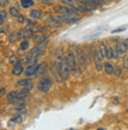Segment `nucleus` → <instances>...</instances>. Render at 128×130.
<instances>
[{"instance_id": "1", "label": "nucleus", "mask_w": 128, "mask_h": 130, "mask_svg": "<svg viewBox=\"0 0 128 130\" xmlns=\"http://www.w3.org/2000/svg\"><path fill=\"white\" fill-rule=\"evenodd\" d=\"M62 60H63L62 56H57L56 59H55V63H53V65H52V68H51V73H52V76H53V79H55L58 84H61V83L64 80L63 77H62V73H61Z\"/></svg>"}, {"instance_id": "2", "label": "nucleus", "mask_w": 128, "mask_h": 130, "mask_svg": "<svg viewBox=\"0 0 128 130\" xmlns=\"http://www.w3.org/2000/svg\"><path fill=\"white\" fill-rule=\"evenodd\" d=\"M64 58L66 59V62H68V64H69L70 70H71V73L75 75V76H77L78 75V71H80V68H78V63H77L76 53H75L74 51H68Z\"/></svg>"}, {"instance_id": "3", "label": "nucleus", "mask_w": 128, "mask_h": 130, "mask_svg": "<svg viewBox=\"0 0 128 130\" xmlns=\"http://www.w3.org/2000/svg\"><path fill=\"white\" fill-rule=\"evenodd\" d=\"M51 86H52V78L51 77H49V76H46V77H44V78L40 79V80L38 82V84H37V89H38L39 92L46 93V92L50 91Z\"/></svg>"}, {"instance_id": "4", "label": "nucleus", "mask_w": 128, "mask_h": 130, "mask_svg": "<svg viewBox=\"0 0 128 130\" xmlns=\"http://www.w3.org/2000/svg\"><path fill=\"white\" fill-rule=\"evenodd\" d=\"M75 53H76V58H77V63H78L80 71L82 72L87 68V64H88V60L86 58V53H84V48L77 47L75 50Z\"/></svg>"}, {"instance_id": "5", "label": "nucleus", "mask_w": 128, "mask_h": 130, "mask_svg": "<svg viewBox=\"0 0 128 130\" xmlns=\"http://www.w3.org/2000/svg\"><path fill=\"white\" fill-rule=\"evenodd\" d=\"M53 12L56 14H61V15H68V14H75L77 11L62 4V5H57V6L53 7Z\"/></svg>"}, {"instance_id": "6", "label": "nucleus", "mask_w": 128, "mask_h": 130, "mask_svg": "<svg viewBox=\"0 0 128 130\" xmlns=\"http://www.w3.org/2000/svg\"><path fill=\"white\" fill-rule=\"evenodd\" d=\"M61 73H62V77H63L64 80H66V79L69 78L70 73H71L70 66H69V64H68V62H66L65 58H63V60H62V65H61Z\"/></svg>"}, {"instance_id": "7", "label": "nucleus", "mask_w": 128, "mask_h": 130, "mask_svg": "<svg viewBox=\"0 0 128 130\" xmlns=\"http://www.w3.org/2000/svg\"><path fill=\"white\" fill-rule=\"evenodd\" d=\"M115 48H116V51H118V53H119L120 57H123V56L127 53V51H128V47H127V45L125 44V41H120V40L116 41V44H115Z\"/></svg>"}, {"instance_id": "8", "label": "nucleus", "mask_w": 128, "mask_h": 130, "mask_svg": "<svg viewBox=\"0 0 128 130\" xmlns=\"http://www.w3.org/2000/svg\"><path fill=\"white\" fill-rule=\"evenodd\" d=\"M106 58L107 59H119L120 56H119V53L115 47L108 46L107 50H106Z\"/></svg>"}, {"instance_id": "9", "label": "nucleus", "mask_w": 128, "mask_h": 130, "mask_svg": "<svg viewBox=\"0 0 128 130\" xmlns=\"http://www.w3.org/2000/svg\"><path fill=\"white\" fill-rule=\"evenodd\" d=\"M32 88H33L32 84H29V85H26V86H23V88L18 91V99H19V101H20V99H24L25 97L29 95V92L31 91Z\"/></svg>"}, {"instance_id": "10", "label": "nucleus", "mask_w": 128, "mask_h": 130, "mask_svg": "<svg viewBox=\"0 0 128 130\" xmlns=\"http://www.w3.org/2000/svg\"><path fill=\"white\" fill-rule=\"evenodd\" d=\"M33 37V34H32L31 31H29L26 28L24 30H20V31L17 32V38L19 40H23V39H30V38Z\"/></svg>"}, {"instance_id": "11", "label": "nucleus", "mask_w": 128, "mask_h": 130, "mask_svg": "<svg viewBox=\"0 0 128 130\" xmlns=\"http://www.w3.org/2000/svg\"><path fill=\"white\" fill-rule=\"evenodd\" d=\"M6 101H7V103H10V104H14V103H17L18 101H19V99H18V91L12 90V91H10V92H7Z\"/></svg>"}, {"instance_id": "12", "label": "nucleus", "mask_w": 128, "mask_h": 130, "mask_svg": "<svg viewBox=\"0 0 128 130\" xmlns=\"http://www.w3.org/2000/svg\"><path fill=\"white\" fill-rule=\"evenodd\" d=\"M32 40L35 41L36 44H40V43H45V41H48L49 37H48V34H45V33H37V34H33Z\"/></svg>"}, {"instance_id": "13", "label": "nucleus", "mask_w": 128, "mask_h": 130, "mask_svg": "<svg viewBox=\"0 0 128 130\" xmlns=\"http://www.w3.org/2000/svg\"><path fill=\"white\" fill-rule=\"evenodd\" d=\"M63 18H64V23H68V24H75V23L81 20V17L80 15H76V13L63 15Z\"/></svg>"}, {"instance_id": "14", "label": "nucleus", "mask_w": 128, "mask_h": 130, "mask_svg": "<svg viewBox=\"0 0 128 130\" xmlns=\"http://www.w3.org/2000/svg\"><path fill=\"white\" fill-rule=\"evenodd\" d=\"M37 66L38 64H29L27 68H25V76L26 77H32V76L36 75V71H37Z\"/></svg>"}, {"instance_id": "15", "label": "nucleus", "mask_w": 128, "mask_h": 130, "mask_svg": "<svg viewBox=\"0 0 128 130\" xmlns=\"http://www.w3.org/2000/svg\"><path fill=\"white\" fill-rule=\"evenodd\" d=\"M25 72V68H24V64L21 62H19L18 64H16L13 66V70H12V75L13 76H20L21 73Z\"/></svg>"}, {"instance_id": "16", "label": "nucleus", "mask_w": 128, "mask_h": 130, "mask_svg": "<svg viewBox=\"0 0 128 130\" xmlns=\"http://www.w3.org/2000/svg\"><path fill=\"white\" fill-rule=\"evenodd\" d=\"M114 69H115V66L109 62L103 64V70H104V72H106V75H113V73H114Z\"/></svg>"}, {"instance_id": "17", "label": "nucleus", "mask_w": 128, "mask_h": 130, "mask_svg": "<svg viewBox=\"0 0 128 130\" xmlns=\"http://www.w3.org/2000/svg\"><path fill=\"white\" fill-rule=\"evenodd\" d=\"M30 17L32 19H35V20H39V19L43 18V12L40 10H32L30 12Z\"/></svg>"}, {"instance_id": "18", "label": "nucleus", "mask_w": 128, "mask_h": 130, "mask_svg": "<svg viewBox=\"0 0 128 130\" xmlns=\"http://www.w3.org/2000/svg\"><path fill=\"white\" fill-rule=\"evenodd\" d=\"M45 71H46V65L45 64H38L35 77H40V76H43L45 73Z\"/></svg>"}, {"instance_id": "19", "label": "nucleus", "mask_w": 128, "mask_h": 130, "mask_svg": "<svg viewBox=\"0 0 128 130\" xmlns=\"http://www.w3.org/2000/svg\"><path fill=\"white\" fill-rule=\"evenodd\" d=\"M30 48V40L29 39H23L20 41V46H19V50L21 51H27Z\"/></svg>"}, {"instance_id": "20", "label": "nucleus", "mask_w": 128, "mask_h": 130, "mask_svg": "<svg viewBox=\"0 0 128 130\" xmlns=\"http://www.w3.org/2000/svg\"><path fill=\"white\" fill-rule=\"evenodd\" d=\"M35 5V1L33 0H20V6L23 8H30Z\"/></svg>"}, {"instance_id": "21", "label": "nucleus", "mask_w": 128, "mask_h": 130, "mask_svg": "<svg viewBox=\"0 0 128 130\" xmlns=\"http://www.w3.org/2000/svg\"><path fill=\"white\" fill-rule=\"evenodd\" d=\"M24 108H26V102H25V101H23V99L18 101L17 103H14V110L19 111V110L24 109Z\"/></svg>"}, {"instance_id": "22", "label": "nucleus", "mask_w": 128, "mask_h": 130, "mask_svg": "<svg viewBox=\"0 0 128 130\" xmlns=\"http://www.w3.org/2000/svg\"><path fill=\"white\" fill-rule=\"evenodd\" d=\"M29 84H31V78H30V77H26V78H24V79H19L17 82V85L21 86V88L29 85Z\"/></svg>"}, {"instance_id": "23", "label": "nucleus", "mask_w": 128, "mask_h": 130, "mask_svg": "<svg viewBox=\"0 0 128 130\" xmlns=\"http://www.w3.org/2000/svg\"><path fill=\"white\" fill-rule=\"evenodd\" d=\"M59 1L62 4H64V5H66V6H69V7H71V8H74V10H76L77 4L75 3V0H59Z\"/></svg>"}, {"instance_id": "24", "label": "nucleus", "mask_w": 128, "mask_h": 130, "mask_svg": "<svg viewBox=\"0 0 128 130\" xmlns=\"http://www.w3.org/2000/svg\"><path fill=\"white\" fill-rule=\"evenodd\" d=\"M11 120L13 121V122H16L17 124H21L23 121H24V118H23V115H20V113L18 112L17 115H14V116L11 117Z\"/></svg>"}, {"instance_id": "25", "label": "nucleus", "mask_w": 128, "mask_h": 130, "mask_svg": "<svg viewBox=\"0 0 128 130\" xmlns=\"http://www.w3.org/2000/svg\"><path fill=\"white\" fill-rule=\"evenodd\" d=\"M8 13H10L12 17H14V18H17V17H19V15H20V13H19L18 8H17V7H14V6L10 7V10H8Z\"/></svg>"}, {"instance_id": "26", "label": "nucleus", "mask_w": 128, "mask_h": 130, "mask_svg": "<svg viewBox=\"0 0 128 130\" xmlns=\"http://www.w3.org/2000/svg\"><path fill=\"white\" fill-rule=\"evenodd\" d=\"M7 19V13L5 10H1L0 11V23L1 24H5V21Z\"/></svg>"}, {"instance_id": "27", "label": "nucleus", "mask_w": 128, "mask_h": 130, "mask_svg": "<svg viewBox=\"0 0 128 130\" xmlns=\"http://www.w3.org/2000/svg\"><path fill=\"white\" fill-rule=\"evenodd\" d=\"M8 60H10V64L11 65H16V64H18V63L20 62V60H19V59H18V57L17 56H11L10 57V59H8Z\"/></svg>"}, {"instance_id": "28", "label": "nucleus", "mask_w": 128, "mask_h": 130, "mask_svg": "<svg viewBox=\"0 0 128 130\" xmlns=\"http://www.w3.org/2000/svg\"><path fill=\"white\" fill-rule=\"evenodd\" d=\"M113 75H114L115 77H120V76L122 75V68H120V66H115L114 73H113Z\"/></svg>"}, {"instance_id": "29", "label": "nucleus", "mask_w": 128, "mask_h": 130, "mask_svg": "<svg viewBox=\"0 0 128 130\" xmlns=\"http://www.w3.org/2000/svg\"><path fill=\"white\" fill-rule=\"evenodd\" d=\"M16 39H18L17 33H14V32H10V33H8V40H10L11 43H13V41H16Z\"/></svg>"}, {"instance_id": "30", "label": "nucleus", "mask_w": 128, "mask_h": 130, "mask_svg": "<svg viewBox=\"0 0 128 130\" xmlns=\"http://www.w3.org/2000/svg\"><path fill=\"white\" fill-rule=\"evenodd\" d=\"M126 30H127V27H126V26H122V27H119V28H115V30H113V31H111V33H113V34L120 33V32H123V31H126Z\"/></svg>"}, {"instance_id": "31", "label": "nucleus", "mask_w": 128, "mask_h": 130, "mask_svg": "<svg viewBox=\"0 0 128 130\" xmlns=\"http://www.w3.org/2000/svg\"><path fill=\"white\" fill-rule=\"evenodd\" d=\"M16 125H17V123H16V122H13L12 120H10L8 122H7V127L10 128V129H14V128H16Z\"/></svg>"}, {"instance_id": "32", "label": "nucleus", "mask_w": 128, "mask_h": 130, "mask_svg": "<svg viewBox=\"0 0 128 130\" xmlns=\"http://www.w3.org/2000/svg\"><path fill=\"white\" fill-rule=\"evenodd\" d=\"M17 20H18V23H20V24H23V23H25V21L27 20V18H25L24 15H19V17H17Z\"/></svg>"}, {"instance_id": "33", "label": "nucleus", "mask_w": 128, "mask_h": 130, "mask_svg": "<svg viewBox=\"0 0 128 130\" xmlns=\"http://www.w3.org/2000/svg\"><path fill=\"white\" fill-rule=\"evenodd\" d=\"M8 5V0H0V6L1 7H5Z\"/></svg>"}, {"instance_id": "34", "label": "nucleus", "mask_w": 128, "mask_h": 130, "mask_svg": "<svg viewBox=\"0 0 128 130\" xmlns=\"http://www.w3.org/2000/svg\"><path fill=\"white\" fill-rule=\"evenodd\" d=\"M5 93H6V89H5L4 86H1V89H0V96L4 97L5 96Z\"/></svg>"}, {"instance_id": "35", "label": "nucleus", "mask_w": 128, "mask_h": 130, "mask_svg": "<svg viewBox=\"0 0 128 130\" xmlns=\"http://www.w3.org/2000/svg\"><path fill=\"white\" fill-rule=\"evenodd\" d=\"M18 112L20 113V115H23V116H24V115H26V113H27V109H26V108H24V109L19 110V111H18Z\"/></svg>"}, {"instance_id": "36", "label": "nucleus", "mask_w": 128, "mask_h": 130, "mask_svg": "<svg viewBox=\"0 0 128 130\" xmlns=\"http://www.w3.org/2000/svg\"><path fill=\"white\" fill-rule=\"evenodd\" d=\"M123 69H128V58L123 60Z\"/></svg>"}, {"instance_id": "37", "label": "nucleus", "mask_w": 128, "mask_h": 130, "mask_svg": "<svg viewBox=\"0 0 128 130\" xmlns=\"http://www.w3.org/2000/svg\"><path fill=\"white\" fill-rule=\"evenodd\" d=\"M123 41H125V44L127 45V47H128V39H126V40H123Z\"/></svg>"}]
</instances>
